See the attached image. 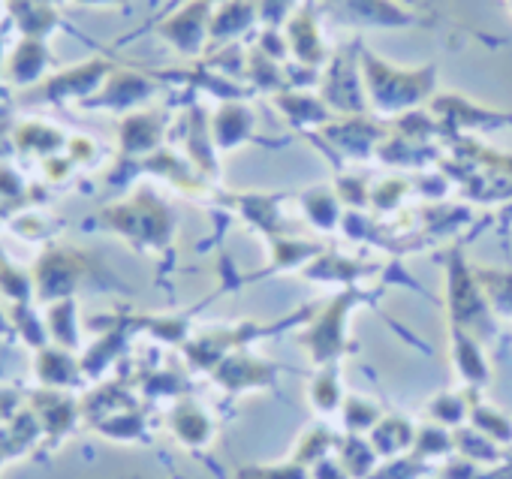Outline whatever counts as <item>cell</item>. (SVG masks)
Returning <instances> with one entry per match:
<instances>
[{
	"instance_id": "cell-6",
	"label": "cell",
	"mask_w": 512,
	"mask_h": 479,
	"mask_svg": "<svg viewBox=\"0 0 512 479\" xmlns=\"http://www.w3.org/2000/svg\"><path fill=\"white\" fill-rule=\"evenodd\" d=\"M37 419H40V428L52 437H64L70 434L73 422L79 419V404L70 401L64 392H55V389H43L37 395Z\"/></svg>"
},
{
	"instance_id": "cell-10",
	"label": "cell",
	"mask_w": 512,
	"mask_h": 479,
	"mask_svg": "<svg viewBox=\"0 0 512 479\" xmlns=\"http://www.w3.org/2000/svg\"><path fill=\"white\" fill-rule=\"evenodd\" d=\"M470 425L476 434L488 437L491 443H512V419L506 413H500L491 404L473 401L470 407Z\"/></svg>"
},
{
	"instance_id": "cell-3",
	"label": "cell",
	"mask_w": 512,
	"mask_h": 479,
	"mask_svg": "<svg viewBox=\"0 0 512 479\" xmlns=\"http://www.w3.org/2000/svg\"><path fill=\"white\" fill-rule=\"evenodd\" d=\"M34 374L43 383V389H55L64 392L70 386L79 383L82 377V365L76 362L73 350H64L58 344H46L43 350H37L34 356Z\"/></svg>"
},
{
	"instance_id": "cell-7",
	"label": "cell",
	"mask_w": 512,
	"mask_h": 479,
	"mask_svg": "<svg viewBox=\"0 0 512 479\" xmlns=\"http://www.w3.org/2000/svg\"><path fill=\"white\" fill-rule=\"evenodd\" d=\"M368 440H371V446H374L377 455L395 458V455H404L407 449H413V443H416V428H413L407 419H401V416H383V419L377 422V428L371 431Z\"/></svg>"
},
{
	"instance_id": "cell-12",
	"label": "cell",
	"mask_w": 512,
	"mask_h": 479,
	"mask_svg": "<svg viewBox=\"0 0 512 479\" xmlns=\"http://www.w3.org/2000/svg\"><path fill=\"white\" fill-rule=\"evenodd\" d=\"M341 416H344L347 434H365V431L371 434L377 428V422L383 419L380 407L371 398H359V395H347Z\"/></svg>"
},
{
	"instance_id": "cell-5",
	"label": "cell",
	"mask_w": 512,
	"mask_h": 479,
	"mask_svg": "<svg viewBox=\"0 0 512 479\" xmlns=\"http://www.w3.org/2000/svg\"><path fill=\"white\" fill-rule=\"evenodd\" d=\"M43 317H46V329H49L52 344L73 350V353L82 347V326H79V302L76 299H61V302L46 305Z\"/></svg>"
},
{
	"instance_id": "cell-8",
	"label": "cell",
	"mask_w": 512,
	"mask_h": 479,
	"mask_svg": "<svg viewBox=\"0 0 512 479\" xmlns=\"http://www.w3.org/2000/svg\"><path fill=\"white\" fill-rule=\"evenodd\" d=\"M10 323H13V332H16V341L34 347V350H43L49 341V329H46V317L40 314L37 302H25V305H13L10 308Z\"/></svg>"
},
{
	"instance_id": "cell-15",
	"label": "cell",
	"mask_w": 512,
	"mask_h": 479,
	"mask_svg": "<svg viewBox=\"0 0 512 479\" xmlns=\"http://www.w3.org/2000/svg\"><path fill=\"white\" fill-rule=\"evenodd\" d=\"M419 458H437V455H449L452 452V437L443 431V425H428L422 431H416V443H413Z\"/></svg>"
},
{
	"instance_id": "cell-16",
	"label": "cell",
	"mask_w": 512,
	"mask_h": 479,
	"mask_svg": "<svg viewBox=\"0 0 512 479\" xmlns=\"http://www.w3.org/2000/svg\"><path fill=\"white\" fill-rule=\"evenodd\" d=\"M0 341H16V332H13V323H10V314L0 308Z\"/></svg>"
},
{
	"instance_id": "cell-13",
	"label": "cell",
	"mask_w": 512,
	"mask_h": 479,
	"mask_svg": "<svg viewBox=\"0 0 512 479\" xmlns=\"http://www.w3.org/2000/svg\"><path fill=\"white\" fill-rule=\"evenodd\" d=\"M470 392V389H467ZM467 392H449V395H440L428 404V413L434 419V425H461L464 419H470V407L473 401L467 398Z\"/></svg>"
},
{
	"instance_id": "cell-4",
	"label": "cell",
	"mask_w": 512,
	"mask_h": 479,
	"mask_svg": "<svg viewBox=\"0 0 512 479\" xmlns=\"http://www.w3.org/2000/svg\"><path fill=\"white\" fill-rule=\"evenodd\" d=\"M214 380L223 383L229 392L260 389V386L272 383V365L253 359V356H244V353H235V356L220 359V365L214 368Z\"/></svg>"
},
{
	"instance_id": "cell-17",
	"label": "cell",
	"mask_w": 512,
	"mask_h": 479,
	"mask_svg": "<svg viewBox=\"0 0 512 479\" xmlns=\"http://www.w3.org/2000/svg\"><path fill=\"white\" fill-rule=\"evenodd\" d=\"M4 263H7V257H4V254H0V266H4Z\"/></svg>"
},
{
	"instance_id": "cell-1",
	"label": "cell",
	"mask_w": 512,
	"mask_h": 479,
	"mask_svg": "<svg viewBox=\"0 0 512 479\" xmlns=\"http://www.w3.org/2000/svg\"><path fill=\"white\" fill-rule=\"evenodd\" d=\"M100 263H94L85 251H70V248H49L37 263H34V287H37V302L52 305L61 299H76V293L94 278Z\"/></svg>"
},
{
	"instance_id": "cell-14",
	"label": "cell",
	"mask_w": 512,
	"mask_h": 479,
	"mask_svg": "<svg viewBox=\"0 0 512 479\" xmlns=\"http://www.w3.org/2000/svg\"><path fill=\"white\" fill-rule=\"evenodd\" d=\"M43 67H46V52H43V46L34 43V40L22 43L19 52L13 55V79H16V82H31V79H37V76L43 73Z\"/></svg>"
},
{
	"instance_id": "cell-18",
	"label": "cell",
	"mask_w": 512,
	"mask_h": 479,
	"mask_svg": "<svg viewBox=\"0 0 512 479\" xmlns=\"http://www.w3.org/2000/svg\"><path fill=\"white\" fill-rule=\"evenodd\" d=\"M82 4H88V0H82ZM91 4H100V0H91Z\"/></svg>"
},
{
	"instance_id": "cell-11",
	"label": "cell",
	"mask_w": 512,
	"mask_h": 479,
	"mask_svg": "<svg viewBox=\"0 0 512 479\" xmlns=\"http://www.w3.org/2000/svg\"><path fill=\"white\" fill-rule=\"evenodd\" d=\"M0 299H7L10 305H25V302H37V287H34V275L19 269L16 263H4L0 266Z\"/></svg>"
},
{
	"instance_id": "cell-9",
	"label": "cell",
	"mask_w": 512,
	"mask_h": 479,
	"mask_svg": "<svg viewBox=\"0 0 512 479\" xmlns=\"http://www.w3.org/2000/svg\"><path fill=\"white\" fill-rule=\"evenodd\" d=\"M308 398H311V407H314V410H320L323 416L341 413V407H344L347 395H344L341 377L335 374V368H332V365H326V368L311 380Z\"/></svg>"
},
{
	"instance_id": "cell-2",
	"label": "cell",
	"mask_w": 512,
	"mask_h": 479,
	"mask_svg": "<svg viewBox=\"0 0 512 479\" xmlns=\"http://www.w3.org/2000/svg\"><path fill=\"white\" fill-rule=\"evenodd\" d=\"M169 431L181 446L202 449V446H208L214 440V419L208 416V410L199 401L181 398L169 410Z\"/></svg>"
}]
</instances>
